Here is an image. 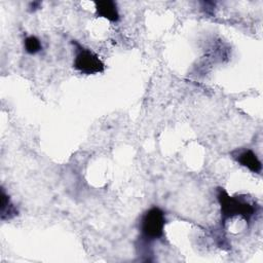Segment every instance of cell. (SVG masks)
<instances>
[{
  "mask_svg": "<svg viewBox=\"0 0 263 263\" xmlns=\"http://www.w3.org/2000/svg\"><path fill=\"white\" fill-rule=\"evenodd\" d=\"M217 199L223 222L238 216L246 222H250L257 213V205L254 202L249 201L246 197L229 195L224 188H217Z\"/></svg>",
  "mask_w": 263,
  "mask_h": 263,
  "instance_id": "obj_1",
  "label": "cell"
},
{
  "mask_svg": "<svg viewBox=\"0 0 263 263\" xmlns=\"http://www.w3.org/2000/svg\"><path fill=\"white\" fill-rule=\"evenodd\" d=\"M166 223L165 213L158 206H152L141 216L139 229L141 238L145 243L160 239L164 236V227Z\"/></svg>",
  "mask_w": 263,
  "mask_h": 263,
  "instance_id": "obj_2",
  "label": "cell"
},
{
  "mask_svg": "<svg viewBox=\"0 0 263 263\" xmlns=\"http://www.w3.org/2000/svg\"><path fill=\"white\" fill-rule=\"evenodd\" d=\"M74 46V60L73 67L85 75H95L102 73L105 70V65L97 53L91 49L81 45L79 42L72 40L71 42Z\"/></svg>",
  "mask_w": 263,
  "mask_h": 263,
  "instance_id": "obj_3",
  "label": "cell"
},
{
  "mask_svg": "<svg viewBox=\"0 0 263 263\" xmlns=\"http://www.w3.org/2000/svg\"><path fill=\"white\" fill-rule=\"evenodd\" d=\"M233 159L252 173L261 174L262 163L258 155L252 149H236L231 152Z\"/></svg>",
  "mask_w": 263,
  "mask_h": 263,
  "instance_id": "obj_4",
  "label": "cell"
},
{
  "mask_svg": "<svg viewBox=\"0 0 263 263\" xmlns=\"http://www.w3.org/2000/svg\"><path fill=\"white\" fill-rule=\"evenodd\" d=\"M96 14L99 17H104L109 22L116 23L119 21L120 15L117 8V4L112 0H100L95 2Z\"/></svg>",
  "mask_w": 263,
  "mask_h": 263,
  "instance_id": "obj_5",
  "label": "cell"
},
{
  "mask_svg": "<svg viewBox=\"0 0 263 263\" xmlns=\"http://www.w3.org/2000/svg\"><path fill=\"white\" fill-rule=\"evenodd\" d=\"M1 220H10L17 215V210L5 193L4 188L1 189Z\"/></svg>",
  "mask_w": 263,
  "mask_h": 263,
  "instance_id": "obj_6",
  "label": "cell"
},
{
  "mask_svg": "<svg viewBox=\"0 0 263 263\" xmlns=\"http://www.w3.org/2000/svg\"><path fill=\"white\" fill-rule=\"evenodd\" d=\"M24 48L27 53L36 54L39 51H41L42 44L38 37H36L34 35H30L24 39Z\"/></svg>",
  "mask_w": 263,
  "mask_h": 263,
  "instance_id": "obj_7",
  "label": "cell"
},
{
  "mask_svg": "<svg viewBox=\"0 0 263 263\" xmlns=\"http://www.w3.org/2000/svg\"><path fill=\"white\" fill-rule=\"evenodd\" d=\"M41 7V2L40 1H33V2H30L29 3V10L31 11V12H34V11H36L37 9H39Z\"/></svg>",
  "mask_w": 263,
  "mask_h": 263,
  "instance_id": "obj_8",
  "label": "cell"
}]
</instances>
